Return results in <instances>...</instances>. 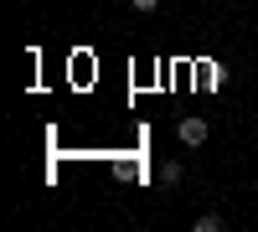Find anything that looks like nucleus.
<instances>
[{"mask_svg":"<svg viewBox=\"0 0 258 232\" xmlns=\"http://www.w3.org/2000/svg\"><path fill=\"white\" fill-rule=\"evenodd\" d=\"M160 6V0H135V11H155Z\"/></svg>","mask_w":258,"mask_h":232,"instance_id":"7ed1b4c3","label":"nucleus"},{"mask_svg":"<svg viewBox=\"0 0 258 232\" xmlns=\"http://www.w3.org/2000/svg\"><path fill=\"white\" fill-rule=\"evenodd\" d=\"M197 232H222V217H217V212H207V217H197Z\"/></svg>","mask_w":258,"mask_h":232,"instance_id":"f03ea898","label":"nucleus"},{"mask_svg":"<svg viewBox=\"0 0 258 232\" xmlns=\"http://www.w3.org/2000/svg\"><path fill=\"white\" fill-rule=\"evenodd\" d=\"M176 134H181V144H191V150H197V144H207V124H202V119H181Z\"/></svg>","mask_w":258,"mask_h":232,"instance_id":"f257e3e1","label":"nucleus"}]
</instances>
